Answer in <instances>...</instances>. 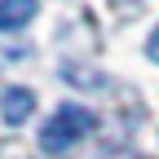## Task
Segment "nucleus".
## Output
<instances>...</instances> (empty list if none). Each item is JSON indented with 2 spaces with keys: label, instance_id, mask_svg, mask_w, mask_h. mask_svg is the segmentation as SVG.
Wrapping results in <instances>:
<instances>
[{
  "label": "nucleus",
  "instance_id": "nucleus-3",
  "mask_svg": "<svg viewBox=\"0 0 159 159\" xmlns=\"http://www.w3.org/2000/svg\"><path fill=\"white\" fill-rule=\"evenodd\" d=\"M40 13V0H0V31H18Z\"/></svg>",
  "mask_w": 159,
  "mask_h": 159
},
{
  "label": "nucleus",
  "instance_id": "nucleus-2",
  "mask_svg": "<svg viewBox=\"0 0 159 159\" xmlns=\"http://www.w3.org/2000/svg\"><path fill=\"white\" fill-rule=\"evenodd\" d=\"M31 111H35V93H31V89H18V84H13V89L0 93V115H5V124H9V128L27 124Z\"/></svg>",
  "mask_w": 159,
  "mask_h": 159
},
{
  "label": "nucleus",
  "instance_id": "nucleus-1",
  "mask_svg": "<svg viewBox=\"0 0 159 159\" xmlns=\"http://www.w3.org/2000/svg\"><path fill=\"white\" fill-rule=\"evenodd\" d=\"M89 133H93V111H84L80 102H62L53 111V119L44 124V133H40V150L44 155H66Z\"/></svg>",
  "mask_w": 159,
  "mask_h": 159
},
{
  "label": "nucleus",
  "instance_id": "nucleus-4",
  "mask_svg": "<svg viewBox=\"0 0 159 159\" xmlns=\"http://www.w3.org/2000/svg\"><path fill=\"white\" fill-rule=\"evenodd\" d=\"M146 53H150V62H159V27H155V35H150V44H146Z\"/></svg>",
  "mask_w": 159,
  "mask_h": 159
}]
</instances>
